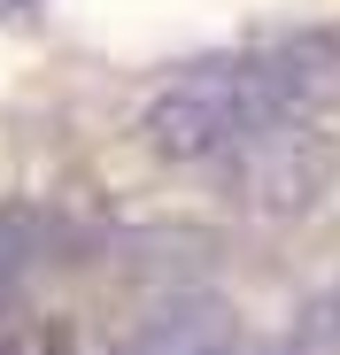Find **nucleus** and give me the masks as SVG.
<instances>
[{
    "label": "nucleus",
    "instance_id": "obj_1",
    "mask_svg": "<svg viewBox=\"0 0 340 355\" xmlns=\"http://www.w3.org/2000/svg\"><path fill=\"white\" fill-rule=\"evenodd\" d=\"M132 355H232V340L209 324H170V332H147Z\"/></svg>",
    "mask_w": 340,
    "mask_h": 355
}]
</instances>
